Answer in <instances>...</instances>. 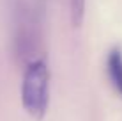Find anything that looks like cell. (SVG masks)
Listing matches in <instances>:
<instances>
[{
  "label": "cell",
  "mask_w": 122,
  "mask_h": 121,
  "mask_svg": "<svg viewBox=\"0 0 122 121\" xmlns=\"http://www.w3.org/2000/svg\"><path fill=\"white\" fill-rule=\"evenodd\" d=\"M69 9H71V22L78 27L81 23L83 12H85V0H69Z\"/></svg>",
  "instance_id": "cell-3"
},
{
  "label": "cell",
  "mask_w": 122,
  "mask_h": 121,
  "mask_svg": "<svg viewBox=\"0 0 122 121\" xmlns=\"http://www.w3.org/2000/svg\"><path fill=\"white\" fill-rule=\"evenodd\" d=\"M23 107L36 119H41L48 109L50 100V75L44 61H32L27 66L21 87Z\"/></svg>",
  "instance_id": "cell-1"
},
{
  "label": "cell",
  "mask_w": 122,
  "mask_h": 121,
  "mask_svg": "<svg viewBox=\"0 0 122 121\" xmlns=\"http://www.w3.org/2000/svg\"><path fill=\"white\" fill-rule=\"evenodd\" d=\"M106 68H108V77H110L115 91L122 96V52L119 48H113L108 53Z\"/></svg>",
  "instance_id": "cell-2"
}]
</instances>
